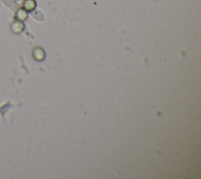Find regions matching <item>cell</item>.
<instances>
[{
  "label": "cell",
  "instance_id": "277c9868",
  "mask_svg": "<svg viewBox=\"0 0 201 179\" xmlns=\"http://www.w3.org/2000/svg\"><path fill=\"white\" fill-rule=\"evenodd\" d=\"M13 27H15V29L13 28V31L14 32V33H20V32H21L22 30H23V29H24V24H22L21 22H15L14 24H13Z\"/></svg>",
  "mask_w": 201,
  "mask_h": 179
},
{
  "label": "cell",
  "instance_id": "6da1fadb",
  "mask_svg": "<svg viewBox=\"0 0 201 179\" xmlns=\"http://www.w3.org/2000/svg\"><path fill=\"white\" fill-rule=\"evenodd\" d=\"M33 56L36 60H43L45 57V53L41 48H35L33 51Z\"/></svg>",
  "mask_w": 201,
  "mask_h": 179
},
{
  "label": "cell",
  "instance_id": "3957f363",
  "mask_svg": "<svg viewBox=\"0 0 201 179\" xmlns=\"http://www.w3.org/2000/svg\"><path fill=\"white\" fill-rule=\"evenodd\" d=\"M17 18H18V20L24 21L27 18V12L26 10H24L23 9L19 10L17 13Z\"/></svg>",
  "mask_w": 201,
  "mask_h": 179
},
{
  "label": "cell",
  "instance_id": "7a4b0ae2",
  "mask_svg": "<svg viewBox=\"0 0 201 179\" xmlns=\"http://www.w3.org/2000/svg\"><path fill=\"white\" fill-rule=\"evenodd\" d=\"M35 5H36V3H35V0H25L24 4V9L28 11H31V10L35 9Z\"/></svg>",
  "mask_w": 201,
  "mask_h": 179
}]
</instances>
